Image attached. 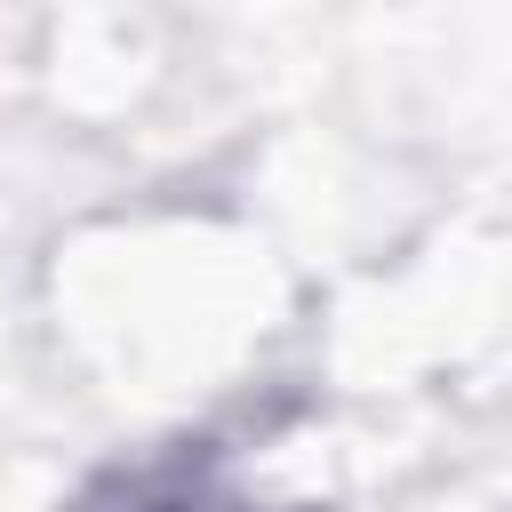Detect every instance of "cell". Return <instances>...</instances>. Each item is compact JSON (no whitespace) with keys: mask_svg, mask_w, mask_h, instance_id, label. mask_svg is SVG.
I'll list each match as a JSON object with an SVG mask.
<instances>
[{"mask_svg":"<svg viewBox=\"0 0 512 512\" xmlns=\"http://www.w3.org/2000/svg\"><path fill=\"white\" fill-rule=\"evenodd\" d=\"M80 512H304V504H264L240 464L208 440H176L160 456H136V464H112Z\"/></svg>","mask_w":512,"mask_h":512,"instance_id":"obj_1","label":"cell"}]
</instances>
